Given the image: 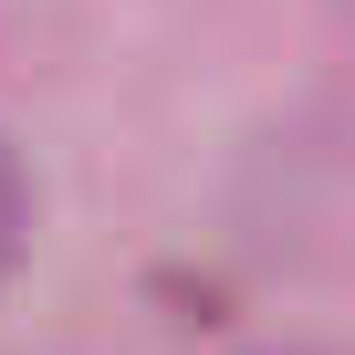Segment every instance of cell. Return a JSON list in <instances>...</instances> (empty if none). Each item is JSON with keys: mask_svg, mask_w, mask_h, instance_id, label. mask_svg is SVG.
<instances>
[{"mask_svg": "<svg viewBox=\"0 0 355 355\" xmlns=\"http://www.w3.org/2000/svg\"><path fill=\"white\" fill-rule=\"evenodd\" d=\"M11 251H21V167L0 146V272H11Z\"/></svg>", "mask_w": 355, "mask_h": 355, "instance_id": "6da1fadb", "label": "cell"}]
</instances>
